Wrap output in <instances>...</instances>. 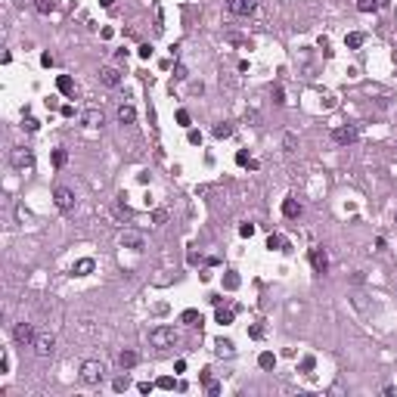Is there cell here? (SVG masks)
Here are the masks:
<instances>
[{"instance_id": "obj_8", "label": "cell", "mask_w": 397, "mask_h": 397, "mask_svg": "<svg viewBox=\"0 0 397 397\" xmlns=\"http://www.w3.org/2000/svg\"><path fill=\"white\" fill-rule=\"evenodd\" d=\"M53 202H56L59 211H72L75 208V192L69 187H56L53 189Z\"/></svg>"}, {"instance_id": "obj_17", "label": "cell", "mask_w": 397, "mask_h": 397, "mask_svg": "<svg viewBox=\"0 0 397 397\" xmlns=\"http://www.w3.org/2000/svg\"><path fill=\"white\" fill-rule=\"evenodd\" d=\"M56 90H59L62 96H72V94H75V81L69 78V75H59V78H56Z\"/></svg>"}, {"instance_id": "obj_40", "label": "cell", "mask_w": 397, "mask_h": 397, "mask_svg": "<svg viewBox=\"0 0 397 397\" xmlns=\"http://www.w3.org/2000/svg\"><path fill=\"white\" fill-rule=\"evenodd\" d=\"M273 103H276V106H285V96H283V87H273Z\"/></svg>"}, {"instance_id": "obj_35", "label": "cell", "mask_w": 397, "mask_h": 397, "mask_svg": "<svg viewBox=\"0 0 397 397\" xmlns=\"http://www.w3.org/2000/svg\"><path fill=\"white\" fill-rule=\"evenodd\" d=\"M137 53H140V59H149L152 53H155V50H152V44H140V47H137Z\"/></svg>"}, {"instance_id": "obj_47", "label": "cell", "mask_w": 397, "mask_h": 397, "mask_svg": "<svg viewBox=\"0 0 397 397\" xmlns=\"http://www.w3.org/2000/svg\"><path fill=\"white\" fill-rule=\"evenodd\" d=\"M112 3H115V0H99V6H103V10H112Z\"/></svg>"}, {"instance_id": "obj_46", "label": "cell", "mask_w": 397, "mask_h": 397, "mask_svg": "<svg viewBox=\"0 0 397 397\" xmlns=\"http://www.w3.org/2000/svg\"><path fill=\"white\" fill-rule=\"evenodd\" d=\"M199 378H202V382L208 385V382H211V369H202V373H199Z\"/></svg>"}, {"instance_id": "obj_19", "label": "cell", "mask_w": 397, "mask_h": 397, "mask_svg": "<svg viewBox=\"0 0 397 397\" xmlns=\"http://www.w3.org/2000/svg\"><path fill=\"white\" fill-rule=\"evenodd\" d=\"M382 6H385V0H357L360 13H376V10H382Z\"/></svg>"}, {"instance_id": "obj_39", "label": "cell", "mask_w": 397, "mask_h": 397, "mask_svg": "<svg viewBox=\"0 0 397 397\" xmlns=\"http://www.w3.org/2000/svg\"><path fill=\"white\" fill-rule=\"evenodd\" d=\"M205 391H208L211 397H217V394H221V385H217V382H214V378H211V382L205 385Z\"/></svg>"}, {"instance_id": "obj_38", "label": "cell", "mask_w": 397, "mask_h": 397, "mask_svg": "<svg viewBox=\"0 0 397 397\" xmlns=\"http://www.w3.org/2000/svg\"><path fill=\"white\" fill-rule=\"evenodd\" d=\"M261 335H264V326H261V323H255V326L248 329V339H261Z\"/></svg>"}, {"instance_id": "obj_22", "label": "cell", "mask_w": 397, "mask_h": 397, "mask_svg": "<svg viewBox=\"0 0 397 397\" xmlns=\"http://www.w3.org/2000/svg\"><path fill=\"white\" fill-rule=\"evenodd\" d=\"M133 118H137V112H133V106H118V121H121V124H131Z\"/></svg>"}, {"instance_id": "obj_28", "label": "cell", "mask_w": 397, "mask_h": 397, "mask_svg": "<svg viewBox=\"0 0 397 397\" xmlns=\"http://www.w3.org/2000/svg\"><path fill=\"white\" fill-rule=\"evenodd\" d=\"M22 128L28 131V133H35V131L40 128V121H38V118H31V115H25V118H22Z\"/></svg>"}, {"instance_id": "obj_32", "label": "cell", "mask_w": 397, "mask_h": 397, "mask_svg": "<svg viewBox=\"0 0 397 397\" xmlns=\"http://www.w3.org/2000/svg\"><path fill=\"white\" fill-rule=\"evenodd\" d=\"M155 385H158V388H162V391H171V388H174L177 382H174V378H171V376H162V378H158V382H155Z\"/></svg>"}, {"instance_id": "obj_2", "label": "cell", "mask_w": 397, "mask_h": 397, "mask_svg": "<svg viewBox=\"0 0 397 397\" xmlns=\"http://www.w3.org/2000/svg\"><path fill=\"white\" fill-rule=\"evenodd\" d=\"M103 373H106V366L99 360H84L81 363V382L84 385H99L103 382Z\"/></svg>"}, {"instance_id": "obj_16", "label": "cell", "mask_w": 397, "mask_h": 397, "mask_svg": "<svg viewBox=\"0 0 397 397\" xmlns=\"http://www.w3.org/2000/svg\"><path fill=\"white\" fill-rule=\"evenodd\" d=\"M283 214H285V217H292V221H295V217H301V202L289 196V199L283 202Z\"/></svg>"}, {"instance_id": "obj_6", "label": "cell", "mask_w": 397, "mask_h": 397, "mask_svg": "<svg viewBox=\"0 0 397 397\" xmlns=\"http://www.w3.org/2000/svg\"><path fill=\"white\" fill-rule=\"evenodd\" d=\"M13 339H16V344H35V339H38L35 323H16Z\"/></svg>"}, {"instance_id": "obj_30", "label": "cell", "mask_w": 397, "mask_h": 397, "mask_svg": "<svg viewBox=\"0 0 397 397\" xmlns=\"http://www.w3.org/2000/svg\"><path fill=\"white\" fill-rule=\"evenodd\" d=\"M168 221V211L165 208H155V211H152V224H155V227H162Z\"/></svg>"}, {"instance_id": "obj_15", "label": "cell", "mask_w": 397, "mask_h": 397, "mask_svg": "<svg viewBox=\"0 0 397 397\" xmlns=\"http://www.w3.org/2000/svg\"><path fill=\"white\" fill-rule=\"evenodd\" d=\"M94 258H81V261H75V267H72V273L75 276H87V273H94Z\"/></svg>"}, {"instance_id": "obj_7", "label": "cell", "mask_w": 397, "mask_h": 397, "mask_svg": "<svg viewBox=\"0 0 397 397\" xmlns=\"http://www.w3.org/2000/svg\"><path fill=\"white\" fill-rule=\"evenodd\" d=\"M357 137H360L357 124H344V128H335V131H332V140L339 143V146H351Z\"/></svg>"}, {"instance_id": "obj_3", "label": "cell", "mask_w": 397, "mask_h": 397, "mask_svg": "<svg viewBox=\"0 0 397 397\" xmlns=\"http://www.w3.org/2000/svg\"><path fill=\"white\" fill-rule=\"evenodd\" d=\"M10 162H13L16 171H31V168H35V152H31L28 146H16L10 152Z\"/></svg>"}, {"instance_id": "obj_26", "label": "cell", "mask_w": 397, "mask_h": 397, "mask_svg": "<svg viewBox=\"0 0 397 397\" xmlns=\"http://www.w3.org/2000/svg\"><path fill=\"white\" fill-rule=\"evenodd\" d=\"M35 10L40 13V16H50L56 10V0H35Z\"/></svg>"}, {"instance_id": "obj_36", "label": "cell", "mask_w": 397, "mask_h": 397, "mask_svg": "<svg viewBox=\"0 0 397 397\" xmlns=\"http://www.w3.org/2000/svg\"><path fill=\"white\" fill-rule=\"evenodd\" d=\"M239 236H246V239H251V236H255V224H242V227H239Z\"/></svg>"}, {"instance_id": "obj_48", "label": "cell", "mask_w": 397, "mask_h": 397, "mask_svg": "<svg viewBox=\"0 0 397 397\" xmlns=\"http://www.w3.org/2000/svg\"><path fill=\"white\" fill-rule=\"evenodd\" d=\"M394 221H397V214H394Z\"/></svg>"}, {"instance_id": "obj_44", "label": "cell", "mask_w": 397, "mask_h": 397, "mask_svg": "<svg viewBox=\"0 0 397 397\" xmlns=\"http://www.w3.org/2000/svg\"><path fill=\"white\" fill-rule=\"evenodd\" d=\"M295 143H298V140H295V133H285V152H292Z\"/></svg>"}, {"instance_id": "obj_45", "label": "cell", "mask_w": 397, "mask_h": 397, "mask_svg": "<svg viewBox=\"0 0 397 397\" xmlns=\"http://www.w3.org/2000/svg\"><path fill=\"white\" fill-rule=\"evenodd\" d=\"M0 373H10V357H6V354L0 357Z\"/></svg>"}, {"instance_id": "obj_23", "label": "cell", "mask_w": 397, "mask_h": 397, "mask_svg": "<svg viewBox=\"0 0 397 397\" xmlns=\"http://www.w3.org/2000/svg\"><path fill=\"white\" fill-rule=\"evenodd\" d=\"M214 137H217V140H227V137H233V124H230V121H221V124H214Z\"/></svg>"}, {"instance_id": "obj_34", "label": "cell", "mask_w": 397, "mask_h": 397, "mask_svg": "<svg viewBox=\"0 0 397 397\" xmlns=\"http://www.w3.org/2000/svg\"><path fill=\"white\" fill-rule=\"evenodd\" d=\"M155 388H158L155 382H140V385H137V391H140V394H152Z\"/></svg>"}, {"instance_id": "obj_31", "label": "cell", "mask_w": 397, "mask_h": 397, "mask_svg": "<svg viewBox=\"0 0 397 397\" xmlns=\"http://www.w3.org/2000/svg\"><path fill=\"white\" fill-rule=\"evenodd\" d=\"M314 366H317V357H301V373H314Z\"/></svg>"}, {"instance_id": "obj_25", "label": "cell", "mask_w": 397, "mask_h": 397, "mask_svg": "<svg viewBox=\"0 0 397 397\" xmlns=\"http://www.w3.org/2000/svg\"><path fill=\"white\" fill-rule=\"evenodd\" d=\"M363 40H366V35H360V31H351V35L344 38V44H348V50H357V47H363Z\"/></svg>"}, {"instance_id": "obj_24", "label": "cell", "mask_w": 397, "mask_h": 397, "mask_svg": "<svg viewBox=\"0 0 397 397\" xmlns=\"http://www.w3.org/2000/svg\"><path fill=\"white\" fill-rule=\"evenodd\" d=\"M258 366H261V369H273V366H276V354H273V351H264V354L258 357Z\"/></svg>"}, {"instance_id": "obj_9", "label": "cell", "mask_w": 397, "mask_h": 397, "mask_svg": "<svg viewBox=\"0 0 397 397\" xmlns=\"http://www.w3.org/2000/svg\"><path fill=\"white\" fill-rule=\"evenodd\" d=\"M118 242H121V248L143 251V233H140V230H121V236H118Z\"/></svg>"}, {"instance_id": "obj_12", "label": "cell", "mask_w": 397, "mask_h": 397, "mask_svg": "<svg viewBox=\"0 0 397 397\" xmlns=\"http://www.w3.org/2000/svg\"><path fill=\"white\" fill-rule=\"evenodd\" d=\"M99 81H103L106 87H118V84H121V72H118L115 65H103V69H99Z\"/></svg>"}, {"instance_id": "obj_43", "label": "cell", "mask_w": 397, "mask_h": 397, "mask_svg": "<svg viewBox=\"0 0 397 397\" xmlns=\"http://www.w3.org/2000/svg\"><path fill=\"white\" fill-rule=\"evenodd\" d=\"M53 62H56V59H53V53H40V65H47V69H50Z\"/></svg>"}, {"instance_id": "obj_37", "label": "cell", "mask_w": 397, "mask_h": 397, "mask_svg": "<svg viewBox=\"0 0 397 397\" xmlns=\"http://www.w3.org/2000/svg\"><path fill=\"white\" fill-rule=\"evenodd\" d=\"M187 140L192 143V146H199V143H202V131H192V128H189V133H187Z\"/></svg>"}, {"instance_id": "obj_21", "label": "cell", "mask_w": 397, "mask_h": 397, "mask_svg": "<svg viewBox=\"0 0 397 397\" xmlns=\"http://www.w3.org/2000/svg\"><path fill=\"white\" fill-rule=\"evenodd\" d=\"M239 273H236V270H227V273H224V289L227 292H233V289H239Z\"/></svg>"}, {"instance_id": "obj_27", "label": "cell", "mask_w": 397, "mask_h": 397, "mask_svg": "<svg viewBox=\"0 0 397 397\" xmlns=\"http://www.w3.org/2000/svg\"><path fill=\"white\" fill-rule=\"evenodd\" d=\"M65 162H69V152L65 149H53V168H65Z\"/></svg>"}, {"instance_id": "obj_4", "label": "cell", "mask_w": 397, "mask_h": 397, "mask_svg": "<svg viewBox=\"0 0 397 397\" xmlns=\"http://www.w3.org/2000/svg\"><path fill=\"white\" fill-rule=\"evenodd\" d=\"M53 351H56V339H53V332H44V335H38V339H35V354H38L40 360L53 357Z\"/></svg>"}, {"instance_id": "obj_29", "label": "cell", "mask_w": 397, "mask_h": 397, "mask_svg": "<svg viewBox=\"0 0 397 397\" xmlns=\"http://www.w3.org/2000/svg\"><path fill=\"white\" fill-rule=\"evenodd\" d=\"M112 388H115L118 394H121V391H128V388H131V378H128V376H118L115 382H112Z\"/></svg>"}, {"instance_id": "obj_10", "label": "cell", "mask_w": 397, "mask_h": 397, "mask_svg": "<svg viewBox=\"0 0 397 397\" xmlns=\"http://www.w3.org/2000/svg\"><path fill=\"white\" fill-rule=\"evenodd\" d=\"M224 3H227V10L233 16H251L255 6H258V0H224Z\"/></svg>"}, {"instance_id": "obj_33", "label": "cell", "mask_w": 397, "mask_h": 397, "mask_svg": "<svg viewBox=\"0 0 397 397\" xmlns=\"http://www.w3.org/2000/svg\"><path fill=\"white\" fill-rule=\"evenodd\" d=\"M189 121H192V118H189V112H187V109H180V112H177V124L189 128Z\"/></svg>"}, {"instance_id": "obj_11", "label": "cell", "mask_w": 397, "mask_h": 397, "mask_svg": "<svg viewBox=\"0 0 397 397\" xmlns=\"http://www.w3.org/2000/svg\"><path fill=\"white\" fill-rule=\"evenodd\" d=\"M103 121H106L103 109H84L81 112V124L84 128H103Z\"/></svg>"}, {"instance_id": "obj_1", "label": "cell", "mask_w": 397, "mask_h": 397, "mask_svg": "<svg viewBox=\"0 0 397 397\" xmlns=\"http://www.w3.org/2000/svg\"><path fill=\"white\" fill-rule=\"evenodd\" d=\"M149 344H152V348H158V351L174 348V344H177V329L174 326H155V329H149Z\"/></svg>"}, {"instance_id": "obj_14", "label": "cell", "mask_w": 397, "mask_h": 397, "mask_svg": "<svg viewBox=\"0 0 397 397\" xmlns=\"http://www.w3.org/2000/svg\"><path fill=\"white\" fill-rule=\"evenodd\" d=\"M214 354H217V357H233V354H236V344H233L230 339H217V341H214Z\"/></svg>"}, {"instance_id": "obj_42", "label": "cell", "mask_w": 397, "mask_h": 397, "mask_svg": "<svg viewBox=\"0 0 397 397\" xmlns=\"http://www.w3.org/2000/svg\"><path fill=\"white\" fill-rule=\"evenodd\" d=\"M261 121V115L255 112V109H251V112H246V124H258Z\"/></svg>"}, {"instance_id": "obj_13", "label": "cell", "mask_w": 397, "mask_h": 397, "mask_svg": "<svg viewBox=\"0 0 397 397\" xmlns=\"http://www.w3.org/2000/svg\"><path fill=\"white\" fill-rule=\"evenodd\" d=\"M236 310H239V307H221V304H217L214 323H221V326H230V323H233V317H236Z\"/></svg>"}, {"instance_id": "obj_20", "label": "cell", "mask_w": 397, "mask_h": 397, "mask_svg": "<svg viewBox=\"0 0 397 397\" xmlns=\"http://www.w3.org/2000/svg\"><path fill=\"white\" fill-rule=\"evenodd\" d=\"M180 323H187V326H202V314H199V310H183V314H180Z\"/></svg>"}, {"instance_id": "obj_41", "label": "cell", "mask_w": 397, "mask_h": 397, "mask_svg": "<svg viewBox=\"0 0 397 397\" xmlns=\"http://www.w3.org/2000/svg\"><path fill=\"white\" fill-rule=\"evenodd\" d=\"M248 162H251V158H248V152H246V149L236 152V165H248Z\"/></svg>"}, {"instance_id": "obj_18", "label": "cell", "mask_w": 397, "mask_h": 397, "mask_svg": "<svg viewBox=\"0 0 397 397\" xmlns=\"http://www.w3.org/2000/svg\"><path fill=\"white\" fill-rule=\"evenodd\" d=\"M118 366H121V369H131V366H137V354H133L131 348H124L121 354H118Z\"/></svg>"}, {"instance_id": "obj_5", "label": "cell", "mask_w": 397, "mask_h": 397, "mask_svg": "<svg viewBox=\"0 0 397 397\" xmlns=\"http://www.w3.org/2000/svg\"><path fill=\"white\" fill-rule=\"evenodd\" d=\"M307 258H310V267H314L320 276H323L326 270H329V255H326V248H323V246H314V248L307 251Z\"/></svg>"}]
</instances>
